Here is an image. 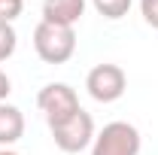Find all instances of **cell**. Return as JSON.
Listing matches in <instances>:
<instances>
[{
    "mask_svg": "<svg viewBox=\"0 0 158 155\" xmlns=\"http://www.w3.org/2000/svg\"><path fill=\"white\" fill-rule=\"evenodd\" d=\"M34 52L46 64H67L76 52V31L40 21L34 27Z\"/></svg>",
    "mask_w": 158,
    "mask_h": 155,
    "instance_id": "6da1fadb",
    "label": "cell"
},
{
    "mask_svg": "<svg viewBox=\"0 0 158 155\" xmlns=\"http://www.w3.org/2000/svg\"><path fill=\"white\" fill-rule=\"evenodd\" d=\"M37 107L43 113V119H46V125H49V131L64 125V122H70L82 110L76 91L67 82H49V85H43L40 94H37Z\"/></svg>",
    "mask_w": 158,
    "mask_h": 155,
    "instance_id": "7a4b0ae2",
    "label": "cell"
},
{
    "mask_svg": "<svg viewBox=\"0 0 158 155\" xmlns=\"http://www.w3.org/2000/svg\"><path fill=\"white\" fill-rule=\"evenodd\" d=\"M140 146L143 137L131 122H110L94 134L91 155H140Z\"/></svg>",
    "mask_w": 158,
    "mask_h": 155,
    "instance_id": "3957f363",
    "label": "cell"
},
{
    "mask_svg": "<svg viewBox=\"0 0 158 155\" xmlns=\"http://www.w3.org/2000/svg\"><path fill=\"white\" fill-rule=\"evenodd\" d=\"M85 88L98 103H116L128 88V76L118 64H98L88 70L85 76Z\"/></svg>",
    "mask_w": 158,
    "mask_h": 155,
    "instance_id": "277c9868",
    "label": "cell"
},
{
    "mask_svg": "<svg viewBox=\"0 0 158 155\" xmlns=\"http://www.w3.org/2000/svg\"><path fill=\"white\" fill-rule=\"evenodd\" d=\"M94 134H98V131H94V119H91V113H85V110H79L70 122L52 128L55 146H58L61 152H70V155L88 149V146L94 143Z\"/></svg>",
    "mask_w": 158,
    "mask_h": 155,
    "instance_id": "5b68a950",
    "label": "cell"
},
{
    "mask_svg": "<svg viewBox=\"0 0 158 155\" xmlns=\"http://www.w3.org/2000/svg\"><path fill=\"white\" fill-rule=\"evenodd\" d=\"M85 15V0H43V21L73 27Z\"/></svg>",
    "mask_w": 158,
    "mask_h": 155,
    "instance_id": "8992f818",
    "label": "cell"
},
{
    "mask_svg": "<svg viewBox=\"0 0 158 155\" xmlns=\"http://www.w3.org/2000/svg\"><path fill=\"white\" fill-rule=\"evenodd\" d=\"M21 137H24V116L19 107L3 100L0 103V149H9Z\"/></svg>",
    "mask_w": 158,
    "mask_h": 155,
    "instance_id": "52a82bcc",
    "label": "cell"
},
{
    "mask_svg": "<svg viewBox=\"0 0 158 155\" xmlns=\"http://www.w3.org/2000/svg\"><path fill=\"white\" fill-rule=\"evenodd\" d=\"M91 6L98 9L103 19L110 21H118L128 15V9H131V0H91Z\"/></svg>",
    "mask_w": 158,
    "mask_h": 155,
    "instance_id": "ba28073f",
    "label": "cell"
},
{
    "mask_svg": "<svg viewBox=\"0 0 158 155\" xmlns=\"http://www.w3.org/2000/svg\"><path fill=\"white\" fill-rule=\"evenodd\" d=\"M15 46H19V37H15V27H12L9 21H0V61L12 58Z\"/></svg>",
    "mask_w": 158,
    "mask_h": 155,
    "instance_id": "9c48e42d",
    "label": "cell"
},
{
    "mask_svg": "<svg viewBox=\"0 0 158 155\" xmlns=\"http://www.w3.org/2000/svg\"><path fill=\"white\" fill-rule=\"evenodd\" d=\"M21 9H24V0H0V21H12L21 15Z\"/></svg>",
    "mask_w": 158,
    "mask_h": 155,
    "instance_id": "30bf717a",
    "label": "cell"
},
{
    "mask_svg": "<svg viewBox=\"0 0 158 155\" xmlns=\"http://www.w3.org/2000/svg\"><path fill=\"white\" fill-rule=\"evenodd\" d=\"M140 15L149 27L158 31V0H140Z\"/></svg>",
    "mask_w": 158,
    "mask_h": 155,
    "instance_id": "8fae6325",
    "label": "cell"
},
{
    "mask_svg": "<svg viewBox=\"0 0 158 155\" xmlns=\"http://www.w3.org/2000/svg\"><path fill=\"white\" fill-rule=\"evenodd\" d=\"M9 91H12V82H9V76H6L3 70H0V103L9 97Z\"/></svg>",
    "mask_w": 158,
    "mask_h": 155,
    "instance_id": "7c38bea8",
    "label": "cell"
},
{
    "mask_svg": "<svg viewBox=\"0 0 158 155\" xmlns=\"http://www.w3.org/2000/svg\"><path fill=\"white\" fill-rule=\"evenodd\" d=\"M0 155H19L15 149H0Z\"/></svg>",
    "mask_w": 158,
    "mask_h": 155,
    "instance_id": "4fadbf2b",
    "label": "cell"
}]
</instances>
